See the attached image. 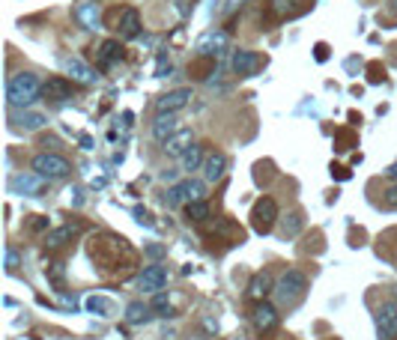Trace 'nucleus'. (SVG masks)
Returning <instances> with one entry per match:
<instances>
[{"label":"nucleus","instance_id":"nucleus-29","mask_svg":"<svg viewBox=\"0 0 397 340\" xmlns=\"http://www.w3.org/2000/svg\"><path fill=\"white\" fill-rule=\"evenodd\" d=\"M87 310H93V313H99V317H105V313L111 310V301L102 298V296H93V298H87Z\"/></svg>","mask_w":397,"mask_h":340},{"label":"nucleus","instance_id":"nucleus-35","mask_svg":"<svg viewBox=\"0 0 397 340\" xmlns=\"http://www.w3.org/2000/svg\"><path fill=\"white\" fill-rule=\"evenodd\" d=\"M248 4V0H227V6H225V12H227V15H230V12H237L239 6H245Z\"/></svg>","mask_w":397,"mask_h":340},{"label":"nucleus","instance_id":"nucleus-36","mask_svg":"<svg viewBox=\"0 0 397 340\" xmlns=\"http://www.w3.org/2000/svg\"><path fill=\"white\" fill-rule=\"evenodd\" d=\"M386 176H389V180H391V182H397V161H394V165H391V168L386 170Z\"/></svg>","mask_w":397,"mask_h":340},{"label":"nucleus","instance_id":"nucleus-20","mask_svg":"<svg viewBox=\"0 0 397 340\" xmlns=\"http://www.w3.org/2000/svg\"><path fill=\"white\" fill-rule=\"evenodd\" d=\"M78 233V227L75 224H63V227H57V230H51L45 236V248H51V251H57V248H63L66 242H72V236Z\"/></svg>","mask_w":397,"mask_h":340},{"label":"nucleus","instance_id":"nucleus-34","mask_svg":"<svg viewBox=\"0 0 397 340\" xmlns=\"http://www.w3.org/2000/svg\"><path fill=\"white\" fill-rule=\"evenodd\" d=\"M386 203L391 206V209H397V182L389 188V191H386Z\"/></svg>","mask_w":397,"mask_h":340},{"label":"nucleus","instance_id":"nucleus-24","mask_svg":"<svg viewBox=\"0 0 397 340\" xmlns=\"http://www.w3.org/2000/svg\"><path fill=\"white\" fill-rule=\"evenodd\" d=\"M203 161H206V156H203V146H191L189 153H185L182 158H179V168L185 170V173H194V170H203Z\"/></svg>","mask_w":397,"mask_h":340},{"label":"nucleus","instance_id":"nucleus-33","mask_svg":"<svg viewBox=\"0 0 397 340\" xmlns=\"http://www.w3.org/2000/svg\"><path fill=\"white\" fill-rule=\"evenodd\" d=\"M165 72H170V63L165 60V54L158 57V66H156V78H165Z\"/></svg>","mask_w":397,"mask_h":340},{"label":"nucleus","instance_id":"nucleus-19","mask_svg":"<svg viewBox=\"0 0 397 340\" xmlns=\"http://www.w3.org/2000/svg\"><path fill=\"white\" fill-rule=\"evenodd\" d=\"M66 72L72 75V81H81V84H93V81L99 78V75H96L90 66H87L84 60H78V57H69V60H66Z\"/></svg>","mask_w":397,"mask_h":340},{"label":"nucleus","instance_id":"nucleus-6","mask_svg":"<svg viewBox=\"0 0 397 340\" xmlns=\"http://www.w3.org/2000/svg\"><path fill=\"white\" fill-rule=\"evenodd\" d=\"M138 287L144 289V293H150V296L161 293V289L168 287V269H165V266H158V263L146 266V269L141 272V278H138Z\"/></svg>","mask_w":397,"mask_h":340},{"label":"nucleus","instance_id":"nucleus-18","mask_svg":"<svg viewBox=\"0 0 397 340\" xmlns=\"http://www.w3.org/2000/svg\"><path fill=\"white\" fill-rule=\"evenodd\" d=\"M272 293H275L272 275H269V272H257V275H254V281H251V287H248V296L257 298V301H263V298L272 296Z\"/></svg>","mask_w":397,"mask_h":340},{"label":"nucleus","instance_id":"nucleus-8","mask_svg":"<svg viewBox=\"0 0 397 340\" xmlns=\"http://www.w3.org/2000/svg\"><path fill=\"white\" fill-rule=\"evenodd\" d=\"M117 33H120V39H134L141 33V12L134 6H126L117 12Z\"/></svg>","mask_w":397,"mask_h":340},{"label":"nucleus","instance_id":"nucleus-7","mask_svg":"<svg viewBox=\"0 0 397 340\" xmlns=\"http://www.w3.org/2000/svg\"><path fill=\"white\" fill-rule=\"evenodd\" d=\"M377 332H379V340L397 337V301H386L377 310Z\"/></svg>","mask_w":397,"mask_h":340},{"label":"nucleus","instance_id":"nucleus-9","mask_svg":"<svg viewBox=\"0 0 397 340\" xmlns=\"http://www.w3.org/2000/svg\"><path fill=\"white\" fill-rule=\"evenodd\" d=\"M75 18L84 24L87 30H99L102 27V6H99V0H78L75 4Z\"/></svg>","mask_w":397,"mask_h":340},{"label":"nucleus","instance_id":"nucleus-30","mask_svg":"<svg viewBox=\"0 0 397 340\" xmlns=\"http://www.w3.org/2000/svg\"><path fill=\"white\" fill-rule=\"evenodd\" d=\"M179 203H185V188H182V182L168 188V206L173 209V206H179Z\"/></svg>","mask_w":397,"mask_h":340},{"label":"nucleus","instance_id":"nucleus-27","mask_svg":"<svg viewBox=\"0 0 397 340\" xmlns=\"http://www.w3.org/2000/svg\"><path fill=\"white\" fill-rule=\"evenodd\" d=\"M99 57H102V66H111L117 57H120V42H114V39H108V42H102V48H99Z\"/></svg>","mask_w":397,"mask_h":340},{"label":"nucleus","instance_id":"nucleus-14","mask_svg":"<svg viewBox=\"0 0 397 340\" xmlns=\"http://www.w3.org/2000/svg\"><path fill=\"white\" fill-rule=\"evenodd\" d=\"M191 146H194V132L191 129H179L177 134L170 137V141H165V146H161V149H165L170 158H182Z\"/></svg>","mask_w":397,"mask_h":340},{"label":"nucleus","instance_id":"nucleus-17","mask_svg":"<svg viewBox=\"0 0 397 340\" xmlns=\"http://www.w3.org/2000/svg\"><path fill=\"white\" fill-rule=\"evenodd\" d=\"M254 325L260 332H272L278 325V308L275 305H266V301H260L254 308Z\"/></svg>","mask_w":397,"mask_h":340},{"label":"nucleus","instance_id":"nucleus-32","mask_svg":"<svg viewBox=\"0 0 397 340\" xmlns=\"http://www.w3.org/2000/svg\"><path fill=\"white\" fill-rule=\"evenodd\" d=\"M15 266H18V251L15 248H6V269L12 272Z\"/></svg>","mask_w":397,"mask_h":340},{"label":"nucleus","instance_id":"nucleus-37","mask_svg":"<svg viewBox=\"0 0 397 340\" xmlns=\"http://www.w3.org/2000/svg\"><path fill=\"white\" fill-rule=\"evenodd\" d=\"M391 9H394V12H397V0H391Z\"/></svg>","mask_w":397,"mask_h":340},{"label":"nucleus","instance_id":"nucleus-5","mask_svg":"<svg viewBox=\"0 0 397 340\" xmlns=\"http://www.w3.org/2000/svg\"><path fill=\"white\" fill-rule=\"evenodd\" d=\"M227 42H230V36L225 30H209L197 39V54L201 57H221L227 51Z\"/></svg>","mask_w":397,"mask_h":340},{"label":"nucleus","instance_id":"nucleus-25","mask_svg":"<svg viewBox=\"0 0 397 340\" xmlns=\"http://www.w3.org/2000/svg\"><path fill=\"white\" fill-rule=\"evenodd\" d=\"M126 320H129L132 325H141V322L150 320V308H146L144 301H132V305L126 308Z\"/></svg>","mask_w":397,"mask_h":340},{"label":"nucleus","instance_id":"nucleus-31","mask_svg":"<svg viewBox=\"0 0 397 340\" xmlns=\"http://www.w3.org/2000/svg\"><path fill=\"white\" fill-rule=\"evenodd\" d=\"M153 310H158V317H168V313H170V301H168L165 293H156L153 296Z\"/></svg>","mask_w":397,"mask_h":340},{"label":"nucleus","instance_id":"nucleus-13","mask_svg":"<svg viewBox=\"0 0 397 340\" xmlns=\"http://www.w3.org/2000/svg\"><path fill=\"white\" fill-rule=\"evenodd\" d=\"M230 66H233V72H237V75L248 78V75H254L260 66H263V57H260L257 51H233Z\"/></svg>","mask_w":397,"mask_h":340},{"label":"nucleus","instance_id":"nucleus-28","mask_svg":"<svg viewBox=\"0 0 397 340\" xmlns=\"http://www.w3.org/2000/svg\"><path fill=\"white\" fill-rule=\"evenodd\" d=\"M182 188H185V203L203 200V182H197V180H185V182H182Z\"/></svg>","mask_w":397,"mask_h":340},{"label":"nucleus","instance_id":"nucleus-3","mask_svg":"<svg viewBox=\"0 0 397 340\" xmlns=\"http://www.w3.org/2000/svg\"><path fill=\"white\" fill-rule=\"evenodd\" d=\"M30 170L39 173L42 180H63V176L72 173V165L63 156H57V153H39L30 161Z\"/></svg>","mask_w":397,"mask_h":340},{"label":"nucleus","instance_id":"nucleus-11","mask_svg":"<svg viewBox=\"0 0 397 340\" xmlns=\"http://www.w3.org/2000/svg\"><path fill=\"white\" fill-rule=\"evenodd\" d=\"M45 185V180L39 173H15L9 180V188H12V194H39V188Z\"/></svg>","mask_w":397,"mask_h":340},{"label":"nucleus","instance_id":"nucleus-2","mask_svg":"<svg viewBox=\"0 0 397 340\" xmlns=\"http://www.w3.org/2000/svg\"><path fill=\"white\" fill-rule=\"evenodd\" d=\"M305 293H308V278H305V272H299V269L284 272L281 281L275 284V298H278L281 308L299 305V301L305 298Z\"/></svg>","mask_w":397,"mask_h":340},{"label":"nucleus","instance_id":"nucleus-10","mask_svg":"<svg viewBox=\"0 0 397 340\" xmlns=\"http://www.w3.org/2000/svg\"><path fill=\"white\" fill-rule=\"evenodd\" d=\"M189 102H191V90H170V93L156 99V111L158 113H179Z\"/></svg>","mask_w":397,"mask_h":340},{"label":"nucleus","instance_id":"nucleus-15","mask_svg":"<svg viewBox=\"0 0 397 340\" xmlns=\"http://www.w3.org/2000/svg\"><path fill=\"white\" fill-rule=\"evenodd\" d=\"M179 132V120H177V113H158L156 122H153V137L158 144H165L170 141L173 134Z\"/></svg>","mask_w":397,"mask_h":340},{"label":"nucleus","instance_id":"nucleus-12","mask_svg":"<svg viewBox=\"0 0 397 340\" xmlns=\"http://www.w3.org/2000/svg\"><path fill=\"white\" fill-rule=\"evenodd\" d=\"M42 93H45V99H51V102H69L72 99V81L63 78V75H54V78H48L42 84Z\"/></svg>","mask_w":397,"mask_h":340},{"label":"nucleus","instance_id":"nucleus-23","mask_svg":"<svg viewBox=\"0 0 397 340\" xmlns=\"http://www.w3.org/2000/svg\"><path fill=\"white\" fill-rule=\"evenodd\" d=\"M15 122L21 125L24 132H39L42 125L48 122V117H45L42 111H30V108H24V111L18 113V120H15Z\"/></svg>","mask_w":397,"mask_h":340},{"label":"nucleus","instance_id":"nucleus-1","mask_svg":"<svg viewBox=\"0 0 397 340\" xmlns=\"http://www.w3.org/2000/svg\"><path fill=\"white\" fill-rule=\"evenodd\" d=\"M42 93V84L39 78H36L33 72H18V75H12V78L6 81V102L9 108H27L33 105V99Z\"/></svg>","mask_w":397,"mask_h":340},{"label":"nucleus","instance_id":"nucleus-22","mask_svg":"<svg viewBox=\"0 0 397 340\" xmlns=\"http://www.w3.org/2000/svg\"><path fill=\"white\" fill-rule=\"evenodd\" d=\"M302 227H305V212L302 209H293L287 218H281V236L284 239H293V236L302 233Z\"/></svg>","mask_w":397,"mask_h":340},{"label":"nucleus","instance_id":"nucleus-21","mask_svg":"<svg viewBox=\"0 0 397 340\" xmlns=\"http://www.w3.org/2000/svg\"><path fill=\"white\" fill-rule=\"evenodd\" d=\"M269 12L275 18H293L302 12V0H269Z\"/></svg>","mask_w":397,"mask_h":340},{"label":"nucleus","instance_id":"nucleus-26","mask_svg":"<svg viewBox=\"0 0 397 340\" xmlns=\"http://www.w3.org/2000/svg\"><path fill=\"white\" fill-rule=\"evenodd\" d=\"M185 212H189L191 221L203 224L209 218V203H206V200H194V203H185Z\"/></svg>","mask_w":397,"mask_h":340},{"label":"nucleus","instance_id":"nucleus-16","mask_svg":"<svg viewBox=\"0 0 397 340\" xmlns=\"http://www.w3.org/2000/svg\"><path fill=\"white\" fill-rule=\"evenodd\" d=\"M227 170V156L225 153H209L203 161V180L206 182H218Z\"/></svg>","mask_w":397,"mask_h":340},{"label":"nucleus","instance_id":"nucleus-4","mask_svg":"<svg viewBox=\"0 0 397 340\" xmlns=\"http://www.w3.org/2000/svg\"><path fill=\"white\" fill-rule=\"evenodd\" d=\"M275 221H278V203L272 197H260L257 203H254V209H251V227H254V233L266 236L272 227H275Z\"/></svg>","mask_w":397,"mask_h":340}]
</instances>
